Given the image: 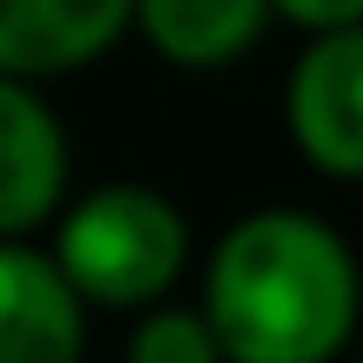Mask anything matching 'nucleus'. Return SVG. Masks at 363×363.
Returning a JSON list of instances; mask_svg holds the SVG:
<instances>
[{
	"mask_svg": "<svg viewBox=\"0 0 363 363\" xmlns=\"http://www.w3.org/2000/svg\"><path fill=\"white\" fill-rule=\"evenodd\" d=\"M363 310L357 256L303 208H256L216 242L202 316L222 363H330Z\"/></svg>",
	"mask_w": 363,
	"mask_h": 363,
	"instance_id": "nucleus-1",
	"label": "nucleus"
},
{
	"mask_svg": "<svg viewBox=\"0 0 363 363\" xmlns=\"http://www.w3.org/2000/svg\"><path fill=\"white\" fill-rule=\"evenodd\" d=\"M182 262H189V222L169 195L142 189V182H115V189H94L74 208H61L54 269L67 276L81 303L148 316L175 289Z\"/></svg>",
	"mask_w": 363,
	"mask_h": 363,
	"instance_id": "nucleus-2",
	"label": "nucleus"
},
{
	"mask_svg": "<svg viewBox=\"0 0 363 363\" xmlns=\"http://www.w3.org/2000/svg\"><path fill=\"white\" fill-rule=\"evenodd\" d=\"M289 135L330 182H363V21L303 40L289 67Z\"/></svg>",
	"mask_w": 363,
	"mask_h": 363,
	"instance_id": "nucleus-3",
	"label": "nucleus"
},
{
	"mask_svg": "<svg viewBox=\"0 0 363 363\" xmlns=\"http://www.w3.org/2000/svg\"><path fill=\"white\" fill-rule=\"evenodd\" d=\"M135 27V7L121 0H0V81L74 74L101 61L121 34Z\"/></svg>",
	"mask_w": 363,
	"mask_h": 363,
	"instance_id": "nucleus-4",
	"label": "nucleus"
},
{
	"mask_svg": "<svg viewBox=\"0 0 363 363\" xmlns=\"http://www.w3.org/2000/svg\"><path fill=\"white\" fill-rule=\"evenodd\" d=\"M67 195V135L54 108L21 81H0V242L54 222Z\"/></svg>",
	"mask_w": 363,
	"mask_h": 363,
	"instance_id": "nucleus-5",
	"label": "nucleus"
},
{
	"mask_svg": "<svg viewBox=\"0 0 363 363\" xmlns=\"http://www.w3.org/2000/svg\"><path fill=\"white\" fill-rule=\"evenodd\" d=\"M88 303L67 289L54 256L0 242V363H81Z\"/></svg>",
	"mask_w": 363,
	"mask_h": 363,
	"instance_id": "nucleus-6",
	"label": "nucleus"
},
{
	"mask_svg": "<svg viewBox=\"0 0 363 363\" xmlns=\"http://www.w3.org/2000/svg\"><path fill=\"white\" fill-rule=\"evenodd\" d=\"M276 13L262 0H142L135 27L175 67H229L262 40Z\"/></svg>",
	"mask_w": 363,
	"mask_h": 363,
	"instance_id": "nucleus-7",
	"label": "nucleus"
},
{
	"mask_svg": "<svg viewBox=\"0 0 363 363\" xmlns=\"http://www.w3.org/2000/svg\"><path fill=\"white\" fill-rule=\"evenodd\" d=\"M128 363H222V343L202 310L162 303V310H148L128 330Z\"/></svg>",
	"mask_w": 363,
	"mask_h": 363,
	"instance_id": "nucleus-8",
	"label": "nucleus"
},
{
	"mask_svg": "<svg viewBox=\"0 0 363 363\" xmlns=\"http://www.w3.org/2000/svg\"><path fill=\"white\" fill-rule=\"evenodd\" d=\"M283 27H303L310 40H323V34H343V27H357L363 21V0H289V7H269Z\"/></svg>",
	"mask_w": 363,
	"mask_h": 363,
	"instance_id": "nucleus-9",
	"label": "nucleus"
}]
</instances>
